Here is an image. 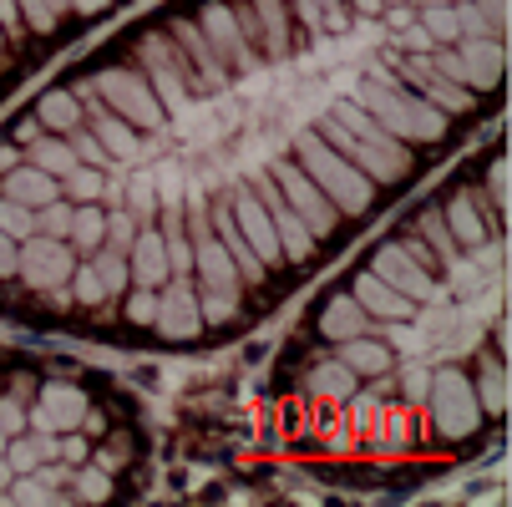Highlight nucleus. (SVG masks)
Segmentation results:
<instances>
[{
	"mask_svg": "<svg viewBox=\"0 0 512 507\" xmlns=\"http://www.w3.org/2000/svg\"><path fill=\"white\" fill-rule=\"evenodd\" d=\"M132 467L137 431L97 376L0 350V502L122 497Z\"/></svg>",
	"mask_w": 512,
	"mask_h": 507,
	"instance_id": "1",
	"label": "nucleus"
}]
</instances>
